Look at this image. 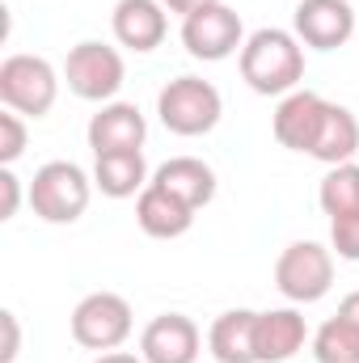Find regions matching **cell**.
<instances>
[{"instance_id":"23","label":"cell","mask_w":359,"mask_h":363,"mask_svg":"<svg viewBox=\"0 0 359 363\" xmlns=\"http://www.w3.org/2000/svg\"><path fill=\"white\" fill-rule=\"evenodd\" d=\"M21 152H26V123L17 110H4L0 114V165H13Z\"/></svg>"},{"instance_id":"1","label":"cell","mask_w":359,"mask_h":363,"mask_svg":"<svg viewBox=\"0 0 359 363\" xmlns=\"http://www.w3.org/2000/svg\"><path fill=\"white\" fill-rule=\"evenodd\" d=\"M241 81L263 97H287L304 81V47L296 34L263 26L241 47Z\"/></svg>"},{"instance_id":"17","label":"cell","mask_w":359,"mask_h":363,"mask_svg":"<svg viewBox=\"0 0 359 363\" xmlns=\"http://www.w3.org/2000/svg\"><path fill=\"white\" fill-rule=\"evenodd\" d=\"M157 186H165L170 194H178L186 207H207L211 199H216V174H211V165H203L199 157H174V161H165L157 174H153Z\"/></svg>"},{"instance_id":"8","label":"cell","mask_w":359,"mask_h":363,"mask_svg":"<svg viewBox=\"0 0 359 363\" xmlns=\"http://www.w3.org/2000/svg\"><path fill=\"white\" fill-rule=\"evenodd\" d=\"M182 47H186L194 60H207V64L228 60L237 47H245V30H241L237 9H228V4L220 0V4H207V9H199V13L182 17Z\"/></svg>"},{"instance_id":"13","label":"cell","mask_w":359,"mask_h":363,"mask_svg":"<svg viewBox=\"0 0 359 363\" xmlns=\"http://www.w3.org/2000/svg\"><path fill=\"white\" fill-rule=\"evenodd\" d=\"M110 26H114V38L127 51H140V55L144 51H157L165 43V30H170L161 0H118Z\"/></svg>"},{"instance_id":"27","label":"cell","mask_w":359,"mask_h":363,"mask_svg":"<svg viewBox=\"0 0 359 363\" xmlns=\"http://www.w3.org/2000/svg\"><path fill=\"white\" fill-rule=\"evenodd\" d=\"M93 363H144V355H127V351H106V355H97Z\"/></svg>"},{"instance_id":"11","label":"cell","mask_w":359,"mask_h":363,"mask_svg":"<svg viewBox=\"0 0 359 363\" xmlns=\"http://www.w3.org/2000/svg\"><path fill=\"white\" fill-rule=\"evenodd\" d=\"M144 135H148V123H144L140 106H131V101H106V106L89 118L93 157H106V152H136V148H144Z\"/></svg>"},{"instance_id":"2","label":"cell","mask_w":359,"mask_h":363,"mask_svg":"<svg viewBox=\"0 0 359 363\" xmlns=\"http://www.w3.org/2000/svg\"><path fill=\"white\" fill-rule=\"evenodd\" d=\"M93 199V178L77 161H47L30 182V207L47 224H77Z\"/></svg>"},{"instance_id":"18","label":"cell","mask_w":359,"mask_h":363,"mask_svg":"<svg viewBox=\"0 0 359 363\" xmlns=\"http://www.w3.org/2000/svg\"><path fill=\"white\" fill-rule=\"evenodd\" d=\"M359 152V118L347 110V106H326V118H321V131L309 148L313 161L321 165H347L351 157Z\"/></svg>"},{"instance_id":"9","label":"cell","mask_w":359,"mask_h":363,"mask_svg":"<svg viewBox=\"0 0 359 363\" xmlns=\"http://www.w3.org/2000/svg\"><path fill=\"white\" fill-rule=\"evenodd\" d=\"M292 21H296V38L313 51H334L355 34V9L347 0H300Z\"/></svg>"},{"instance_id":"25","label":"cell","mask_w":359,"mask_h":363,"mask_svg":"<svg viewBox=\"0 0 359 363\" xmlns=\"http://www.w3.org/2000/svg\"><path fill=\"white\" fill-rule=\"evenodd\" d=\"M0 330H4V347H0V363H13L21 351V330H17V313H0Z\"/></svg>"},{"instance_id":"12","label":"cell","mask_w":359,"mask_h":363,"mask_svg":"<svg viewBox=\"0 0 359 363\" xmlns=\"http://www.w3.org/2000/svg\"><path fill=\"white\" fill-rule=\"evenodd\" d=\"M326 97L313 89H296L287 93L275 110V140L292 152H309L317 131H321V118H326Z\"/></svg>"},{"instance_id":"4","label":"cell","mask_w":359,"mask_h":363,"mask_svg":"<svg viewBox=\"0 0 359 363\" xmlns=\"http://www.w3.org/2000/svg\"><path fill=\"white\" fill-rule=\"evenodd\" d=\"M60 97V77L43 55H9L0 64V101L26 118H43Z\"/></svg>"},{"instance_id":"14","label":"cell","mask_w":359,"mask_h":363,"mask_svg":"<svg viewBox=\"0 0 359 363\" xmlns=\"http://www.w3.org/2000/svg\"><path fill=\"white\" fill-rule=\"evenodd\" d=\"M304 338H309V325L296 308H270V313H258L254 355L258 363H287L296 351H304Z\"/></svg>"},{"instance_id":"19","label":"cell","mask_w":359,"mask_h":363,"mask_svg":"<svg viewBox=\"0 0 359 363\" xmlns=\"http://www.w3.org/2000/svg\"><path fill=\"white\" fill-rule=\"evenodd\" d=\"M93 186L110 199H131L148 186V161L144 152H106L93 161Z\"/></svg>"},{"instance_id":"3","label":"cell","mask_w":359,"mask_h":363,"mask_svg":"<svg viewBox=\"0 0 359 363\" xmlns=\"http://www.w3.org/2000/svg\"><path fill=\"white\" fill-rule=\"evenodd\" d=\"M157 114H161V123L174 135L194 140V135H207L220 123L224 101H220V89L211 81H203V77H178V81H170L165 89L157 93Z\"/></svg>"},{"instance_id":"5","label":"cell","mask_w":359,"mask_h":363,"mask_svg":"<svg viewBox=\"0 0 359 363\" xmlns=\"http://www.w3.org/2000/svg\"><path fill=\"white\" fill-rule=\"evenodd\" d=\"M275 287L292 304H317L334 287V254L317 241H292L275 262Z\"/></svg>"},{"instance_id":"15","label":"cell","mask_w":359,"mask_h":363,"mask_svg":"<svg viewBox=\"0 0 359 363\" xmlns=\"http://www.w3.org/2000/svg\"><path fill=\"white\" fill-rule=\"evenodd\" d=\"M136 220H140V228H144L148 237L174 241V237H182V233H190L194 207H186L178 194H170L165 186L148 182V186L140 190V199H136Z\"/></svg>"},{"instance_id":"28","label":"cell","mask_w":359,"mask_h":363,"mask_svg":"<svg viewBox=\"0 0 359 363\" xmlns=\"http://www.w3.org/2000/svg\"><path fill=\"white\" fill-rule=\"evenodd\" d=\"M338 313H343L347 321H355V325H359V291H351V296H347V300L338 304Z\"/></svg>"},{"instance_id":"26","label":"cell","mask_w":359,"mask_h":363,"mask_svg":"<svg viewBox=\"0 0 359 363\" xmlns=\"http://www.w3.org/2000/svg\"><path fill=\"white\" fill-rule=\"evenodd\" d=\"M170 13H182V17H190V13H199V9H207V4H220V0H161Z\"/></svg>"},{"instance_id":"7","label":"cell","mask_w":359,"mask_h":363,"mask_svg":"<svg viewBox=\"0 0 359 363\" xmlns=\"http://www.w3.org/2000/svg\"><path fill=\"white\" fill-rule=\"evenodd\" d=\"M64 81H68V89L77 93V97L106 106L114 93L123 89L127 64H123V55H118L114 47L89 38V43H77V47L68 51V60H64Z\"/></svg>"},{"instance_id":"24","label":"cell","mask_w":359,"mask_h":363,"mask_svg":"<svg viewBox=\"0 0 359 363\" xmlns=\"http://www.w3.org/2000/svg\"><path fill=\"white\" fill-rule=\"evenodd\" d=\"M17 203H21V182H17V174L4 165V169H0V220H13V216H17Z\"/></svg>"},{"instance_id":"16","label":"cell","mask_w":359,"mask_h":363,"mask_svg":"<svg viewBox=\"0 0 359 363\" xmlns=\"http://www.w3.org/2000/svg\"><path fill=\"white\" fill-rule=\"evenodd\" d=\"M254 325H258V313L254 308H228L211 321V334H207V351L216 363H258L254 355Z\"/></svg>"},{"instance_id":"22","label":"cell","mask_w":359,"mask_h":363,"mask_svg":"<svg viewBox=\"0 0 359 363\" xmlns=\"http://www.w3.org/2000/svg\"><path fill=\"white\" fill-rule=\"evenodd\" d=\"M330 241H334V254H338V258L359 262V211L330 216Z\"/></svg>"},{"instance_id":"6","label":"cell","mask_w":359,"mask_h":363,"mask_svg":"<svg viewBox=\"0 0 359 363\" xmlns=\"http://www.w3.org/2000/svg\"><path fill=\"white\" fill-rule=\"evenodd\" d=\"M72 338L85 351H118L131 338V304L118 291H93L72 308Z\"/></svg>"},{"instance_id":"10","label":"cell","mask_w":359,"mask_h":363,"mask_svg":"<svg viewBox=\"0 0 359 363\" xmlns=\"http://www.w3.org/2000/svg\"><path fill=\"white\" fill-rule=\"evenodd\" d=\"M199 351H203V334L182 313L153 317L144 325V334H140V355H144V363H194Z\"/></svg>"},{"instance_id":"21","label":"cell","mask_w":359,"mask_h":363,"mask_svg":"<svg viewBox=\"0 0 359 363\" xmlns=\"http://www.w3.org/2000/svg\"><path fill=\"white\" fill-rule=\"evenodd\" d=\"M317 203L326 216H347V211H359V165L347 161V165H330V174L321 178V190H317Z\"/></svg>"},{"instance_id":"20","label":"cell","mask_w":359,"mask_h":363,"mask_svg":"<svg viewBox=\"0 0 359 363\" xmlns=\"http://www.w3.org/2000/svg\"><path fill=\"white\" fill-rule=\"evenodd\" d=\"M313 359L317 363H359V325L347 321L343 313L330 317L313 334Z\"/></svg>"}]
</instances>
